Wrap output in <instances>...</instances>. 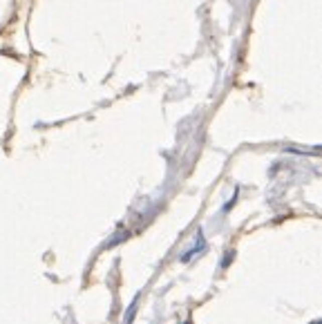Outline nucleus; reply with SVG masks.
Masks as SVG:
<instances>
[{
	"label": "nucleus",
	"mask_w": 322,
	"mask_h": 324,
	"mask_svg": "<svg viewBox=\"0 0 322 324\" xmlns=\"http://www.w3.org/2000/svg\"><path fill=\"white\" fill-rule=\"evenodd\" d=\"M204 248H206V242H204V237L201 235H197V242L192 244V248L190 251H186L184 255H181V262H190L195 255H199V253H204Z\"/></svg>",
	"instance_id": "1"
},
{
	"label": "nucleus",
	"mask_w": 322,
	"mask_h": 324,
	"mask_svg": "<svg viewBox=\"0 0 322 324\" xmlns=\"http://www.w3.org/2000/svg\"><path fill=\"white\" fill-rule=\"evenodd\" d=\"M135 308H137V302H135V304H132V306H130V313H128V320L123 322V324H130V322H132V317H135V313H137Z\"/></svg>",
	"instance_id": "2"
},
{
	"label": "nucleus",
	"mask_w": 322,
	"mask_h": 324,
	"mask_svg": "<svg viewBox=\"0 0 322 324\" xmlns=\"http://www.w3.org/2000/svg\"><path fill=\"white\" fill-rule=\"evenodd\" d=\"M231 257H233V253H226V259H224V264H222V266H229V262H231Z\"/></svg>",
	"instance_id": "3"
},
{
	"label": "nucleus",
	"mask_w": 322,
	"mask_h": 324,
	"mask_svg": "<svg viewBox=\"0 0 322 324\" xmlns=\"http://www.w3.org/2000/svg\"><path fill=\"white\" fill-rule=\"evenodd\" d=\"M313 324H320V322H313Z\"/></svg>",
	"instance_id": "4"
}]
</instances>
